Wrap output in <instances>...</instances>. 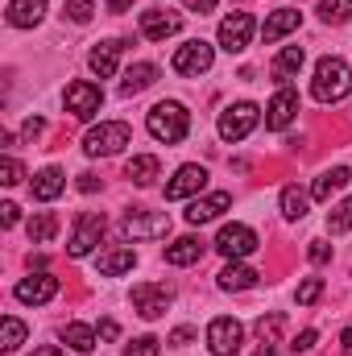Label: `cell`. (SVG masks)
Listing matches in <instances>:
<instances>
[{
  "mask_svg": "<svg viewBox=\"0 0 352 356\" xmlns=\"http://www.w3.org/2000/svg\"><path fill=\"white\" fill-rule=\"evenodd\" d=\"M145 129H150V137H154V141L178 145V141L191 133V112H186L178 99H162V104H154V108H150Z\"/></svg>",
  "mask_w": 352,
  "mask_h": 356,
  "instance_id": "cell-1",
  "label": "cell"
},
{
  "mask_svg": "<svg viewBox=\"0 0 352 356\" xmlns=\"http://www.w3.org/2000/svg\"><path fill=\"white\" fill-rule=\"evenodd\" d=\"M352 88V71L344 58H336V54H328V58H319L315 63V79H311V95L319 99V104H336V99H344Z\"/></svg>",
  "mask_w": 352,
  "mask_h": 356,
  "instance_id": "cell-2",
  "label": "cell"
},
{
  "mask_svg": "<svg viewBox=\"0 0 352 356\" xmlns=\"http://www.w3.org/2000/svg\"><path fill=\"white\" fill-rule=\"evenodd\" d=\"M129 137L133 133H129L125 120H104L83 137V149H88V158H112V154H120L129 145Z\"/></svg>",
  "mask_w": 352,
  "mask_h": 356,
  "instance_id": "cell-3",
  "label": "cell"
},
{
  "mask_svg": "<svg viewBox=\"0 0 352 356\" xmlns=\"http://www.w3.org/2000/svg\"><path fill=\"white\" fill-rule=\"evenodd\" d=\"M166 232H170V216L166 211H141V207H133L125 216V224H120L125 241H158Z\"/></svg>",
  "mask_w": 352,
  "mask_h": 356,
  "instance_id": "cell-4",
  "label": "cell"
},
{
  "mask_svg": "<svg viewBox=\"0 0 352 356\" xmlns=\"http://www.w3.org/2000/svg\"><path fill=\"white\" fill-rule=\"evenodd\" d=\"M257 120H262V108L249 104V99H241V104H232V108L220 112V137L224 141H245L257 129Z\"/></svg>",
  "mask_w": 352,
  "mask_h": 356,
  "instance_id": "cell-5",
  "label": "cell"
},
{
  "mask_svg": "<svg viewBox=\"0 0 352 356\" xmlns=\"http://www.w3.org/2000/svg\"><path fill=\"white\" fill-rule=\"evenodd\" d=\"M211 249H216V253H224L228 261H245L249 253H257V232H253L249 224H224Z\"/></svg>",
  "mask_w": 352,
  "mask_h": 356,
  "instance_id": "cell-6",
  "label": "cell"
},
{
  "mask_svg": "<svg viewBox=\"0 0 352 356\" xmlns=\"http://www.w3.org/2000/svg\"><path fill=\"white\" fill-rule=\"evenodd\" d=\"M253 33H257V21H253L249 13H228V17L220 21V46H224L228 54H245L249 42H253Z\"/></svg>",
  "mask_w": 352,
  "mask_h": 356,
  "instance_id": "cell-7",
  "label": "cell"
},
{
  "mask_svg": "<svg viewBox=\"0 0 352 356\" xmlns=\"http://www.w3.org/2000/svg\"><path fill=\"white\" fill-rule=\"evenodd\" d=\"M170 302H175V290L162 286V282H141V286H133V307H137L141 319H162Z\"/></svg>",
  "mask_w": 352,
  "mask_h": 356,
  "instance_id": "cell-8",
  "label": "cell"
},
{
  "mask_svg": "<svg viewBox=\"0 0 352 356\" xmlns=\"http://www.w3.org/2000/svg\"><path fill=\"white\" fill-rule=\"evenodd\" d=\"M241 344H245V327L237 319L220 315V319L207 323V348H211V356H237Z\"/></svg>",
  "mask_w": 352,
  "mask_h": 356,
  "instance_id": "cell-9",
  "label": "cell"
},
{
  "mask_svg": "<svg viewBox=\"0 0 352 356\" xmlns=\"http://www.w3.org/2000/svg\"><path fill=\"white\" fill-rule=\"evenodd\" d=\"M104 228H108V220H104L99 211H83V216L75 220V232H71V245H67V253H71V257H88L91 249L99 245Z\"/></svg>",
  "mask_w": 352,
  "mask_h": 356,
  "instance_id": "cell-10",
  "label": "cell"
},
{
  "mask_svg": "<svg viewBox=\"0 0 352 356\" xmlns=\"http://www.w3.org/2000/svg\"><path fill=\"white\" fill-rule=\"evenodd\" d=\"M13 294H17V302H25V307H42V302H50V298L58 294V277L46 273V269H38V273L21 277Z\"/></svg>",
  "mask_w": 352,
  "mask_h": 356,
  "instance_id": "cell-11",
  "label": "cell"
},
{
  "mask_svg": "<svg viewBox=\"0 0 352 356\" xmlns=\"http://www.w3.org/2000/svg\"><path fill=\"white\" fill-rule=\"evenodd\" d=\"M211 58H216V50L203 38H195V42H186V46L175 50V71L178 75H207L211 71Z\"/></svg>",
  "mask_w": 352,
  "mask_h": 356,
  "instance_id": "cell-12",
  "label": "cell"
},
{
  "mask_svg": "<svg viewBox=\"0 0 352 356\" xmlns=\"http://www.w3.org/2000/svg\"><path fill=\"white\" fill-rule=\"evenodd\" d=\"M294 116H298V91L294 88H278L273 91V99L265 104V129L282 133V129H290Z\"/></svg>",
  "mask_w": 352,
  "mask_h": 356,
  "instance_id": "cell-13",
  "label": "cell"
},
{
  "mask_svg": "<svg viewBox=\"0 0 352 356\" xmlns=\"http://www.w3.org/2000/svg\"><path fill=\"white\" fill-rule=\"evenodd\" d=\"M67 112L71 116H79V120H95V112H99V104H104V91L88 83V79H79V83H71L67 88Z\"/></svg>",
  "mask_w": 352,
  "mask_h": 356,
  "instance_id": "cell-14",
  "label": "cell"
},
{
  "mask_svg": "<svg viewBox=\"0 0 352 356\" xmlns=\"http://www.w3.org/2000/svg\"><path fill=\"white\" fill-rule=\"evenodd\" d=\"M228 207H232V195H228V191H211V195H203V199L195 195V203L186 207V224H191V228L211 224V220H220Z\"/></svg>",
  "mask_w": 352,
  "mask_h": 356,
  "instance_id": "cell-15",
  "label": "cell"
},
{
  "mask_svg": "<svg viewBox=\"0 0 352 356\" xmlns=\"http://www.w3.org/2000/svg\"><path fill=\"white\" fill-rule=\"evenodd\" d=\"M203 186H207V170L195 166V162H186V166H178L175 178L166 182V199H191V195H199Z\"/></svg>",
  "mask_w": 352,
  "mask_h": 356,
  "instance_id": "cell-16",
  "label": "cell"
},
{
  "mask_svg": "<svg viewBox=\"0 0 352 356\" xmlns=\"http://www.w3.org/2000/svg\"><path fill=\"white\" fill-rule=\"evenodd\" d=\"M178 29H182V17L170 13V8H150V13H141V33H145L150 42H166V38H175Z\"/></svg>",
  "mask_w": 352,
  "mask_h": 356,
  "instance_id": "cell-17",
  "label": "cell"
},
{
  "mask_svg": "<svg viewBox=\"0 0 352 356\" xmlns=\"http://www.w3.org/2000/svg\"><path fill=\"white\" fill-rule=\"evenodd\" d=\"M42 17H46V0H8V8H4V21L13 29H33V25H42Z\"/></svg>",
  "mask_w": 352,
  "mask_h": 356,
  "instance_id": "cell-18",
  "label": "cell"
},
{
  "mask_svg": "<svg viewBox=\"0 0 352 356\" xmlns=\"http://www.w3.org/2000/svg\"><path fill=\"white\" fill-rule=\"evenodd\" d=\"M120 50H125V42H99V46L88 54L91 75H99V79H112V75H116V67H120Z\"/></svg>",
  "mask_w": 352,
  "mask_h": 356,
  "instance_id": "cell-19",
  "label": "cell"
},
{
  "mask_svg": "<svg viewBox=\"0 0 352 356\" xmlns=\"http://www.w3.org/2000/svg\"><path fill=\"white\" fill-rule=\"evenodd\" d=\"M257 277H262V273H257L253 266H245V261H228V266L220 269V277H216V282H220V290L237 294V290H253V286H257Z\"/></svg>",
  "mask_w": 352,
  "mask_h": 356,
  "instance_id": "cell-20",
  "label": "cell"
},
{
  "mask_svg": "<svg viewBox=\"0 0 352 356\" xmlns=\"http://www.w3.org/2000/svg\"><path fill=\"white\" fill-rule=\"evenodd\" d=\"M203 253H207V241L178 236L175 245H166V266H195V261H203Z\"/></svg>",
  "mask_w": 352,
  "mask_h": 356,
  "instance_id": "cell-21",
  "label": "cell"
},
{
  "mask_svg": "<svg viewBox=\"0 0 352 356\" xmlns=\"http://www.w3.org/2000/svg\"><path fill=\"white\" fill-rule=\"evenodd\" d=\"M63 186H67V175H63L58 166H46V170H38V175H33V182H29L33 199H42V203L58 199V195H63Z\"/></svg>",
  "mask_w": 352,
  "mask_h": 356,
  "instance_id": "cell-22",
  "label": "cell"
},
{
  "mask_svg": "<svg viewBox=\"0 0 352 356\" xmlns=\"http://www.w3.org/2000/svg\"><path fill=\"white\" fill-rule=\"evenodd\" d=\"M303 63H307L303 46H286V50L273 58V79H278V88H290V79L303 71Z\"/></svg>",
  "mask_w": 352,
  "mask_h": 356,
  "instance_id": "cell-23",
  "label": "cell"
},
{
  "mask_svg": "<svg viewBox=\"0 0 352 356\" xmlns=\"http://www.w3.org/2000/svg\"><path fill=\"white\" fill-rule=\"evenodd\" d=\"M154 83H158V67L154 63H133L125 71V79H120V95H141V91L154 88Z\"/></svg>",
  "mask_w": 352,
  "mask_h": 356,
  "instance_id": "cell-24",
  "label": "cell"
},
{
  "mask_svg": "<svg viewBox=\"0 0 352 356\" xmlns=\"http://www.w3.org/2000/svg\"><path fill=\"white\" fill-rule=\"evenodd\" d=\"M99 273L104 277H120V273H129V269L137 266V253L129 249V245H116V249H108V253H99Z\"/></svg>",
  "mask_w": 352,
  "mask_h": 356,
  "instance_id": "cell-25",
  "label": "cell"
},
{
  "mask_svg": "<svg viewBox=\"0 0 352 356\" xmlns=\"http://www.w3.org/2000/svg\"><path fill=\"white\" fill-rule=\"evenodd\" d=\"M158 175H162V162H158L154 154H137V158H129V166H125V178L137 182V186H154Z\"/></svg>",
  "mask_w": 352,
  "mask_h": 356,
  "instance_id": "cell-26",
  "label": "cell"
},
{
  "mask_svg": "<svg viewBox=\"0 0 352 356\" xmlns=\"http://www.w3.org/2000/svg\"><path fill=\"white\" fill-rule=\"evenodd\" d=\"M298 21H303V13H294V8H278V13H269V21L262 25V38L265 42H278V38L294 33Z\"/></svg>",
  "mask_w": 352,
  "mask_h": 356,
  "instance_id": "cell-27",
  "label": "cell"
},
{
  "mask_svg": "<svg viewBox=\"0 0 352 356\" xmlns=\"http://www.w3.org/2000/svg\"><path fill=\"white\" fill-rule=\"evenodd\" d=\"M349 166H336V170H323V175L315 178V186H311V199H319V203H328L336 191H344L349 186Z\"/></svg>",
  "mask_w": 352,
  "mask_h": 356,
  "instance_id": "cell-28",
  "label": "cell"
},
{
  "mask_svg": "<svg viewBox=\"0 0 352 356\" xmlns=\"http://www.w3.org/2000/svg\"><path fill=\"white\" fill-rule=\"evenodd\" d=\"M25 232H29V241H33V245H50V241L58 236V216H54V211H38V216L29 220V228H25Z\"/></svg>",
  "mask_w": 352,
  "mask_h": 356,
  "instance_id": "cell-29",
  "label": "cell"
},
{
  "mask_svg": "<svg viewBox=\"0 0 352 356\" xmlns=\"http://www.w3.org/2000/svg\"><path fill=\"white\" fill-rule=\"evenodd\" d=\"M311 207V191H298V186H282V216L286 220H303Z\"/></svg>",
  "mask_w": 352,
  "mask_h": 356,
  "instance_id": "cell-30",
  "label": "cell"
},
{
  "mask_svg": "<svg viewBox=\"0 0 352 356\" xmlns=\"http://www.w3.org/2000/svg\"><path fill=\"white\" fill-rule=\"evenodd\" d=\"M63 344H71L75 353H91L95 348V332H91L88 323H67L63 327Z\"/></svg>",
  "mask_w": 352,
  "mask_h": 356,
  "instance_id": "cell-31",
  "label": "cell"
},
{
  "mask_svg": "<svg viewBox=\"0 0 352 356\" xmlns=\"http://www.w3.org/2000/svg\"><path fill=\"white\" fill-rule=\"evenodd\" d=\"M328 232H332V236H344V232H352V195L344 199V203H336V207L328 211Z\"/></svg>",
  "mask_w": 352,
  "mask_h": 356,
  "instance_id": "cell-32",
  "label": "cell"
},
{
  "mask_svg": "<svg viewBox=\"0 0 352 356\" xmlns=\"http://www.w3.org/2000/svg\"><path fill=\"white\" fill-rule=\"evenodd\" d=\"M0 327H4V336H0V348H4V353H17V348L25 344V323H21L17 315H4V323H0Z\"/></svg>",
  "mask_w": 352,
  "mask_h": 356,
  "instance_id": "cell-33",
  "label": "cell"
},
{
  "mask_svg": "<svg viewBox=\"0 0 352 356\" xmlns=\"http://www.w3.org/2000/svg\"><path fill=\"white\" fill-rule=\"evenodd\" d=\"M319 17L328 25H344L352 17V0H319Z\"/></svg>",
  "mask_w": 352,
  "mask_h": 356,
  "instance_id": "cell-34",
  "label": "cell"
},
{
  "mask_svg": "<svg viewBox=\"0 0 352 356\" xmlns=\"http://www.w3.org/2000/svg\"><path fill=\"white\" fill-rule=\"evenodd\" d=\"M282 323H286V319H282V315H262V319H257V327H253V332H257V336H262V344H278V332H282Z\"/></svg>",
  "mask_w": 352,
  "mask_h": 356,
  "instance_id": "cell-35",
  "label": "cell"
},
{
  "mask_svg": "<svg viewBox=\"0 0 352 356\" xmlns=\"http://www.w3.org/2000/svg\"><path fill=\"white\" fill-rule=\"evenodd\" d=\"M319 294H323V277H307V282H303V286L294 290V298H298V307H311V302H315Z\"/></svg>",
  "mask_w": 352,
  "mask_h": 356,
  "instance_id": "cell-36",
  "label": "cell"
},
{
  "mask_svg": "<svg viewBox=\"0 0 352 356\" xmlns=\"http://www.w3.org/2000/svg\"><path fill=\"white\" fill-rule=\"evenodd\" d=\"M21 178H25V170H21V162H17L13 154H4V158H0V182H4V186H17Z\"/></svg>",
  "mask_w": 352,
  "mask_h": 356,
  "instance_id": "cell-37",
  "label": "cell"
},
{
  "mask_svg": "<svg viewBox=\"0 0 352 356\" xmlns=\"http://www.w3.org/2000/svg\"><path fill=\"white\" fill-rule=\"evenodd\" d=\"M158 353H162V340H154V336H137L125 348V356H158Z\"/></svg>",
  "mask_w": 352,
  "mask_h": 356,
  "instance_id": "cell-38",
  "label": "cell"
},
{
  "mask_svg": "<svg viewBox=\"0 0 352 356\" xmlns=\"http://www.w3.org/2000/svg\"><path fill=\"white\" fill-rule=\"evenodd\" d=\"M91 13H95V4H91V0H67V17H71L75 25H88Z\"/></svg>",
  "mask_w": 352,
  "mask_h": 356,
  "instance_id": "cell-39",
  "label": "cell"
},
{
  "mask_svg": "<svg viewBox=\"0 0 352 356\" xmlns=\"http://www.w3.org/2000/svg\"><path fill=\"white\" fill-rule=\"evenodd\" d=\"M307 257H311L315 266H323V261H332V245H328V241H311V249H307Z\"/></svg>",
  "mask_w": 352,
  "mask_h": 356,
  "instance_id": "cell-40",
  "label": "cell"
},
{
  "mask_svg": "<svg viewBox=\"0 0 352 356\" xmlns=\"http://www.w3.org/2000/svg\"><path fill=\"white\" fill-rule=\"evenodd\" d=\"M191 340H195V327H175V332H170V340H166V344H170V348H186V344H191Z\"/></svg>",
  "mask_w": 352,
  "mask_h": 356,
  "instance_id": "cell-41",
  "label": "cell"
},
{
  "mask_svg": "<svg viewBox=\"0 0 352 356\" xmlns=\"http://www.w3.org/2000/svg\"><path fill=\"white\" fill-rule=\"evenodd\" d=\"M42 129H46V120H42V116H29V120L21 124V137L33 141V137H42Z\"/></svg>",
  "mask_w": 352,
  "mask_h": 356,
  "instance_id": "cell-42",
  "label": "cell"
},
{
  "mask_svg": "<svg viewBox=\"0 0 352 356\" xmlns=\"http://www.w3.org/2000/svg\"><path fill=\"white\" fill-rule=\"evenodd\" d=\"M17 220H21V207H17V203H0V224H4V228H13Z\"/></svg>",
  "mask_w": 352,
  "mask_h": 356,
  "instance_id": "cell-43",
  "label": "cell"
},
{
  "mask_svg": "<svg viewBox=\"0 0 352 356\" xmlns=\"http://www.w3.org/2000/svg\"><path fill=\"white\" fill-rule=\"evenodd\" d=\"M315 340H319V336H315V327H307V332H303L290 348H294V353H311V348H315Z\"/></svg>",
  "mask_w": 352,
  "mask_h": 356,
  "instance_id": "cell-44",
  "label": "cell"
},
{
  "mask_svg": "<svg viewBox=\"0 0 352 356\" xmlns=\"http://www.w3.org/2000/svg\"><path fill=\"white\" fill-rule=\"evenodd\" d=\"M116 336H120L116 319H99V340H116Z\"/></svg>",
  "mask_w": 352,
  "mask_h": 356,
  "instance_id": "cell-45",
  "label": "cell"
},
{
  "mask_svg": "<svg viewBox=\"0 0 352 356\" xmlns=\"http://www.w3.org/2000/svg\"><path fill=\"white\" fill-rule=\"evenodd\" d=\"M75 186H79L83 195H95V191H99V178H95V175H79V182H75Z\"/></svg>",
  "mask_w": 352,
  "mask_h": 356,
  "instance_id": "cell-46",
  "label": "cell"
},
{
  "mask_svg": "<svg viewBox=\"0 0 352 356\" xmlns=\"http://www.w3.org/2000/svg\"><path fill=\"white\" fill-rule=\"evenodd\" d=\"M182 4H186V8H191V13H199V17H203V13H211V8H216V0H182Z\"/></svg>",
  "mask_w": 352,
  "mask_h": 356,
  "instance_id": "cell-47",
  "label": "cell"
},
{
  "mask_svg": "<svg viewBox=\"0 0 352 356\" xmlns=\"http://www.w3.org/2000/svg\"><path fill=\"white\" fill-rule=\"evenodd\" d=\"M129 4H133V0H108V13H125Z\"/></svg>",
  "mask_w": 352,
  "mask_h": 356,
  "instance_id": "cell-48",
  "label": "cell"
},
{
  "mask_svg": "<svg viewBox=\"0 0 352 356\" xmlns=\"http://www.w3.org/2000/svg\"><path fill=\"white\" fill-rule=\"evenodd\" d=\"M33 356H63V348H54V344H46V348H33Z\"/></svg>",
  "mask_w": 352,
  "mask_h": 356,
  "instance_id": "cell-49",
  "label": "cell"
},
{
  "mask_svg": "<svg viewBox=\"0 0 352 356\" xmlns=\"http://www.w3.org/2000/svg\"><path fill=\"white\" fill-rule=\"evenodd\" d=\"M340 348H344V353H352V327H344V336H340Z\"/></svg>",
  "mask_w": 352,
  "mask_h": 356,
  "instance_id": "cell-50",
  "label": "cell"
},
{
  "mask_svg": "<svg viewBox=\"0 0 352 356\" xmlns=\"http://www.w3.org/2000/svg\"><path fill=\"white\" fill-rule=\"evenodd\" d=\"M253 356H273V344H262V348H257Z\"/></svg>",
  "mask_w": 352,
  "mask_h": 356,
  "instance_id": "cell-51",
  "label": "cell"
}]
</instances>
